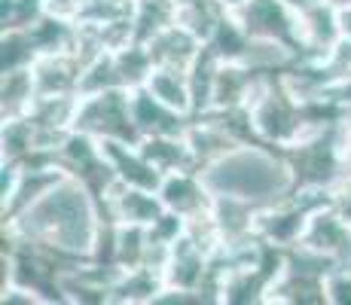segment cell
<instances>
[{"label": "cell", "mask_w": 351, "mask_h": 305, "mask_svg": "<svg viewBox=\"0 0 351 305\" xmlns=\"http://www.w3.org/2000/svg\"><path fill=\"white\" fill-rule=\"evenodd\" d=\"M101 229H104V205L92 193V186H86L73 174H64L25 211L3 220L6 235L43 244L73 260H95Z\"/></svg>", "instance_id": "6da1fadb"}, {"label": "cell", "mask_w": 351, "mask_h": 305, "mask_svg": "<svg viewBox=\"0 0 351 305\" xmlns=\"http://www.w3.org/2000/svg\"><path fill=\"white\" fill-rule=\"evenodd\" d=\"M199 174L214 195H232V199L251 202L256 208L275 205V202L293 195L296 189V174L287 156L263 141H247V144L235 147L226 156L199 168Z\"/></svg>", "instance_id": "7a4b0ae2"}, {"label": "cell", "mask_w": 351, "mask_h": 305, "mask_svg": "<svg viewBox=\"0 0 351 305\" xmlns=\"http://www.w3.org/2000/svg\"><path fill=\"white\" fill-rule=\"evenodd\" d=\"M247 117H251L254 138L269 147H285L296 144L306 134V117H302V101L285 89L278 73L269 77V83L256 92V98L247 104Z\"/></svg>", "instance_id": "3957f363"}, {"label": "cell", "mask_w": 351, "mask_h": 305, "mask_svg": "<svg viewBox=\"0 0 351 305\" xmlns=\"http://www.w3.org/2000/svg\"><path fill=\"white\" fill-rule=\"evenodd\" d=\"M73 128L92 134V138H98V141L113 138V141L138 144L141 132H138V125H134L132 92L107 89V92H95V95H80Z\"/></svg>", "instance_id": "277c9868"}, {"label": "cell", "mask_w": 351, "mask_h": 305, "mask_svg": "<svg viewBox=\"0 0 351 305\" xmlns=\"http://www.w3.org/2000/svg\"><path fill=\"white\" fill-rule=\"evenodd\" d=\"M235 22L251 40H275L302 56L300 46V16L290 0H247L232 12Z\"/></svg>", "instance_id": "5b68a950"}, {"label": "cell", "mask_w": 351, "mask_h": 305, "mask_svg": "<svg viewBox=\"0 0 351 305\" xmlns=\"http://www.w3.org/2000/svg\"><path fill=\"white\" fill-rule=\"evenodd\" d=\"M300 247L324 256L330 266H351V223L342 220L327 202L308 214Z\"/></svg>", "instance_id": "8992f818"}, {"label": "cell", "mask_w": 351, "mask_h": 305, "mask_svg": "<svg viewBox=\"0 0 351 305\" xmlns=\"http://www.w3.org/2000/svg\"><path fill=\"white\" fill-rule=\"evenodd\" d=\"M101 205L113 223H138V226H153L165 211L159 193L128 186L123 180H113V186L101 195Z\"/></svg>", "instance_id": "52a82bcc"}, {"label": "cell", "mask_w": 351, "mask_h": 305, "mask_svg": "<svg viewBox=\"0 0 351 305\" xmlns=\"http://www.w3.org/2000/svg\"><path fill=\"white\" fill-rule=\"evenodd\" d=\"M159 199L168 211L180 214L184 220L199 214H208L214 208V193L205 186L199 168H180V171H168L159 186Z\"/></svg>", "instance_id": "ba28073f"}, {"label": "cell", "mask_w": 351, "mask_h": 305, "mask_svg": "<svg viewBox=\"0 0 351 305\" xmlns=\"http://www.w3.org/2000/svg\"><path fill=\"white\" fill-rule=\"evenodd\" d=\"M98 144H101L104 159L110 162L117 180L128 183V186H141V189H153V193H159L165 174H162L159 168L153 165L144 153H141L138 144H128V141H113V138H104V141H98Z\"/></svg>", "instance_id": "9c48e42d"}, {"label": "cell", "mask_w": 351, "mask_h": 305, "mask_svg": "<svg viewBox=\"0 0 351 305\" xmlns=\"http://www.w3.org/2000/svg\"><path fill=\"white\" fill-rule=\"evenodd\" d=\"M300 16V46L302 58H324L336 43H339V22H336V6L327 0L296 6Z\"/></svg>", "instance_id": "30bf717a"}, {"label": "cell", "mask_w": 351, "mask_h": 305, "mask_svg": "<svg viewBox=\"0 0 351 305\" xmlns=\"http://www.w3.org/2000/svg\"><path fill=\"white\" fill-rule=\"evenodd\" d=\"M132 113H134V125H138L141 138H153V134H186V125L193 119V117L171 110V107H165L144 86L132 89Z\"/></svg>", "instance_id": "8fae6325"}, {"label": "cell", "mask_w": 351, "mask_h": 305, "mask_svg": "<svg viewBox=\"0 0 351 305\" xmlns=\"http://www.w3.org/2000/svg\"><path fill=\"white\" fill-rule=\"evenodd\" d=\"M202 46H205V40H199L193 31H186L178 22L162 28L153 40H147V49H150L153 61L162 67H178V71H190Z\"/></svg>", "instance_id": "7c38bea8"}, {"label": "cell", "mask_w": 351, "mask_h": 305, "mask_svg": "<svg viewBox=\"0 0 351 305\" xmlns=\"http://www.w3.org/2000/svg\"><path fill=\"white\" fill-rule=\"evenodd\" d=\"M162 287H165V278L159 269H119L110 287V305H153Z\"/></svg>", "instance_id": "4fadbf2b"}, {"label": "cell", "mask_w": 351, "mask_h": 305, "mask_svg": "<svg viewBox=\"0 0 351 305\" xmlns=\"http://www.w3.org/2000/svg\"><path fill=\"white\" fill-rule=\"evenodd\" d=\"M144 89L150 92L156 101H162L165 107H171V110L184 113V117H195L193 89H190V73H186V71L156 64V67H153V73L147 77Z\"/></svg>", "instance_id": "5bb4252c"}, {"label": "cell", "mask_w": 351, "mask_h": 305, "mask_svg": "<svg viewBox=\"0 0 351 305\" xmlns=\"http://www.w3.org/2000/svg\"><path fill=\"white\" fill-rule=\"evenodd\" d=\"M34 101H37V80H34L31 67L3 71V77H0V113H3V119L28 117Z\"/></svg>", "instance_id": "9a60e30c"}, {"label": "cell", "mask_w": 351, "mask_h": 305, "mask_svg": "<svg viewBox=\"0 0 351 305\" xmlns=\"http://www.w3.org/2000/svg\"><path fill=\"white\" fill-rule=\"evenodd\" d=\"M138 147L162 174L180 171V168H195L190 144H186L184 134H153V138H141Z\"/></svg>", "instance_id": "2e32d148"}, {"label": "cell", "mask_w": 351, "mask_h": 305, "mask_svg": "<svg viewBox=\"0 0 351 305\" xmlns=\"http://www.w3.org/2000/svg\"><path fill=\"white\" fill-rule=\"evenodd\" d=\"M107 89H125L113 49L92 58L89 64H86L83 77H80V95H95V92H107Z\"/></svg>", "instance_id": "e0dca14e"}, {"label": "cell", "mask_w": 351, "mask_h": 305, "mask_svg": "<svg viewBox=\"0 0 351 305\" xmlns=\"http://www.w3.org/2000/svg\"><path fill=\"white\" fill-rule=\"evenodd\" d=\"M37 61V49L31 43L28 31H3L0 37V71H16V67H31Z\"/></svg>", "instance_id": "ac0fdd59"}, {"label": "cell", "mask_w": 351, "mask_h": 305, "mask_svg": "<svg viewBox=\"0 0 351 305\" xmlns=\"http://www.w3.org/2000/svg\"><path fill=\"white\" fill-rule=\"evenodd\" d=\"M46 16L43 0H0V25L3 31H28Z\"/></svg>", "instance_id": "d6986e66"}, {"label": "cell", "mask_w": 351, "mask_h": 305, "mask_svg": "<svg viewBox=\"0 0 351 305\" xmlns=\"http://www.w3.org/2000/svg\"><path fill=\"white\" fill-rule=\"evenodd\" d=\"M327 305H351V266H333L324 275Z\"/></svg>", "instance_id": "ffe728a7"}, {"label": "cell", "mask_w": 351, "mask_h": 305, "mask_svg": "<svg viewBox=\"0 0 351 305\" xmlns=\"http://www.w3.org/2000/svg\"><path fill=\"white\" fill-rule=\"evenodd\" d=\"M19 183H22V162L0 159V211L10 208V202L16 199Z\"/></svg>", "instance_id": "44dd1931"}, {"label": "cell", "mask_w": 351, "mask_h": 305, "mask_svg": "<svg viewBox=\"0 0 351 305\" xmlns=\"http://www.w3.org/2000/svg\"><path fill=\"white\" fill-rule=\"evenodd\" d=\"M0 302L3 305H49L43 300V293H37L34 287H28V284H6V287H0Z\"/></svg>", "instance_id": "7402d4cb"}, {"label": "cell", "mask_w": 351, "mask_h": 305, "mask_svg": "<svg viewBox=\"0 0 351 305\" xmlns=\"http://www.w3.org/2000/svg\"><path fill=\"white\" fill-rule=\"evenodd\" d=\"M330 208L346 223H351V178H339L330 186Z\"/></svg>", "instance_id": "603a6c76"}, {"label": "cell", "mask_w": 351, "mask_h": 305, "mask_svg": "<svg viewBox=\"0 0 351 305\" xmlns=\"http://www.w3.org/2000/svg\"><path fill=\"white\" fill-rule=\"evenodd\" d=\"M83 3L86 0H43V10H46V16L58 19V22L77 25L80 12H83Z\"/></svg>", "instance_id": "cb8c5ba5"}, {"label": "cell", "mask_w": 351, "mask_h": 305, "mask_svg": "<svg viewBox=\"0 0 351 305\" xmlns=\"http://www.w3.org/2000/svg\"><path fill=\"white\" fill-rule=\"evenodd\" d=\"M339 162L342 178H351V117L339 122Z\"/></svg>", "instance_id": "d4e9b609"}, {"label": "cell", "mask_w": 351, "mask_h": 305, "mask_svg": "<svg viewBox=\"0 0 351 305\" xmlns=\"http://www.w3.org/2000/svg\"><path fill=\"white\" fill-rule=\"evenodd\" d=\"M336 22H339V34L351 40V6H339L336 10Z\"/></svg>", "instance_id": "484cf974"}, {"label": "cell", "mask_w": 351, "mask_h": 305, "mask_svg": "<svg viewBox=\"0 0 351 305\" xmlns=\"http://www.w3.org/2000/svg\"><path fill=\"white\" fill-rule=\"evenodd\" d=\"M217 10H223V12H235V10H241V6L247 3V0H211Z\"/></svg>", "instance_id": "4316f807"}, {"label": "cell", "mask_w": 351, "mask_h": 305, "mask_svg": "<svg viewBox=\"0 0 351 305\" xmlns=\"http://www.w3.org/2000/svg\"><path fill=\"white\" fill-rule=\"evenodd\" d=\"M327 3H333L336 10H339V6H351V0H327Z\"/></svg>", "instance_id": "83f0119b"}, {"label": "cell", "mask_w": 351, "mask_h": 305, "mask_svg": "<svg viewBox=\"0 0 351 305\" xmlns=\"http://www.w3.org/2000/svg\"><path fill=\"white\" fill-rule=\"evenodd\" d=\"M293 6H306V3H315V0H290Z\"/></svg>", "instance_id": "f1b7e54d"}]
</instances>
